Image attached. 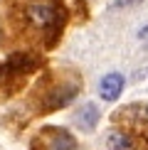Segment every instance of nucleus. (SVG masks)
Listing matches in <instances>:
<instances>
[{
    "mask_svg": "<svg viewBox=\"0 0 148 150\" xmlns=\"http://www.w3.org/2000/svg\"><path fill=\"white\" fill-rule=\"evenodd\" d=\"M22 20L35 30L49 32L54 42L67 22V8L62 0H27L22 5Z\"/></svg>",
    "mask_w": 148,
    "mask_h": 150,
    "instance_id": "nucleus-1",
    "label": "nucleus"
},
{
    "mask_svg": "<svg viewBox=\"0 0 148 150\" xmlns=\"http://www.w3.org/2000/svg\"><path fill=\"white\" fill-rule=\"evenodd\" d=\"M79 93V86L77 84H57L52 89L45 91V98H42V111H57V108H64L69 106Z\"/></svg>",
    "mask_w": 148,
    "mask_h": 150,
    "instance_id": "nucleus-2",
    "label": "nucleus"
},
{
    "mask_svg": "<svg viewBox=\"0 0 148 150\" xmlns=\"http://www.w3.org/2000/svg\"><path fill=\"white\" fill-rule=\"evenodd\" d=\"M123 74L119 71H109V74H104V79L99 81V96L104 98V101H116V98L121 96V91H123Z\"/></svg>",
    "mask_w": 148,
    "mask_h": 150,
    "instance_id": "nucleus-3",
    "label": "nucleus"
},
{
    "mask_svg": "<svg viewBox=\"0 0 148 150\" xmlns=\"http://www.w3.org/2000/svg\"><path fill=\"white\" fill-rule=\"evenodd\" d=\"M47 148L45 150H77V138L64 128H47L45 130Z\"/></svg>",
    "mask_w": 148,
    "mask_h": 150,
    "instance_id": "nucleus-4",
    "label": "nucleus"
},
{
    "mask_svg": "<svg viewBox=\"0 0 148 150\" xmlns=\"http://www.w3.org/2000/svg\"><path fill=\"white\" fill-rule=\"evenodd\" d=\"M37 64H40V62L35 59V54H30V52H12L8 57V62H5V71L8 74H27V71L37 69Z\"/></svg>",
    "mask_w": 148,
    "mask_h": 150,
    "instance_id": "nucleus-5",
    "label": "nucleus"
},
{
    "mask_svg": "<svg viewBox=\"0 0 148 150\" xmlns=\"http://www.w3.org/2000/svg\"><path fill=\"white\" fill-rule=\"evenodd\" d=\"M106 150H136V140L128 130L111 128L106 133Z\"/></svg>",
    "mask_w": 148,
    "mask_h": 150,
    "instance_id": "nucleus-6",
    "label": "nucleus"
},
{
    "mask_svg": "<svg viewBox=\"0 0 148 150\" xmlns=\"http://www.w3.org/2000/svg\"><path fill=\"white\" fill-rule=\"evenodd\" d=\"M99 118H101V113H99L96 103H84L82 108L77 111V116H74V121H77V126L82 130H94Z\"/></svg>",
    "mask_w": 148,
    "mask_h": 150,
    "instance_id": "nucleus-7",
    "label": "nucleus"
},
{
    "mask_svg": "<svg viewBox=\"0 0 148 150\" xmlns=\"http://www.w3.org/2000/svg\"><path fill=\"white\" fill-rule=\"evenodd\" d=\"M138 40H141V45H143V47H148V25H146V27H141Z\"/></svg>",
    "mask_w": 148,
    "mask_h": 150,
    "instance_id": "nucleus-8",
    "label": "nucleus"
},
{
    "mask_svg": "<svg viewBox=\"0 0 148 150\" xmlns=\"http://www.w3.org/2000/svg\"><path fill=\"white\" fill-rule=\"evenodd\" d=\"M136 3H141V0H116L114 8H128V5H136Z\"/></svg>",
    "mask_w": 148,
    "mask_h": 150,
    "instance_id": "nucleus-9",
    "label": "nucleus"
},
{
    "mask_svg": "<svg viewBox=\"0 0 148 150\" xmlns=\"http://www.w3.org/2000/svg\"><path fill=\"white\" fill-rule=\"evenodd\" d=\"M5 76H8V71H5V64H0V81H3Z\"/></svg>",
    "mask_w": 148,
    "mask_h": 150,
    "instance_id": "nucleus-10",
    "label": "nucleus"
},
{
    "mask_svg": "<svg viewBox=\"0 0 148 150\" xmlns=\"http://www.w3.org/2000/svg\"><path fill=\"white\" fill-rule=\"evenodd\" d=\"M143 113H146V118H148V106H146V108H143Z\"/></svg>",
    "mask_w": 148,
    "mask_h": 150,
    "instance_id": "nucleus-11",
    "label": "nucleus"
},
{
    "mask_svg": "<svg viewBox=\"0 0 148 150\" xmlns=\"http://www.w3.org/2000/svg\"><path fill=\"white\" fill-rule=\"evenodd\" d=\"M0 40H3V35H0Z\"/></svg>",
    "mask_w": 148,
    "mask_h": 150,
    "instance_id": "nucleus-12",
    "label": "nucleus"
}]
</instances>
